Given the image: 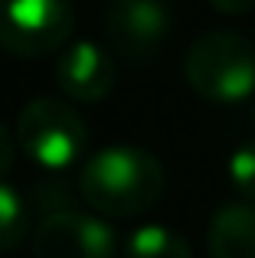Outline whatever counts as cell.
<instances>
[{"label": "cell", "mask_w": 255, "mask_h": 258, "mask_svg": "<svg viewBox=\"0 0 255 258\" xmlns=\"http://www.w3.org/2000/svg\"><path fill=\"white\" fill-rule=\"evenodd\" d=\"M79 193L98 216H138L164 193V167L144 147L111 144L85 157L79 170Z\"/></svg>", "instance_id": "cell-1"}, {"label": "cell", "mask_w": 255, "mask_h": 258, "mask_svg": "<svg viewBox=\"0 0 255 258\" xmlns=\"http://www.w3.org/2000/svg\"><path fill=\"white\" fill-rule=\"evenodd\" d=\"M183 72L200 98L239 105L255 95V46L232 30H210L193 39Z\"/></svg>", "instance_id": "cell-2"}, {"label": "cell", "mask_w": 255, "mask_h": 258, "mask_svg": "<svg viewBox=\"0 0 255 258\" xmlns=\"http://www.w3.org/2000/svg\"><path fill=\"white\" fill-rule=\"evenodd\" d=\"M17 144L39 170L62 173L82 160L89 147V131L72 105L39 95L26 101L17 118Z\"/></svg>", "instance_id": "cell-3"}, {"label": "cell", "mask_w": 255, "mask_h": 258, "mask_svg": "<svg viewBox=\"0 0 255 258\" xmlns=\"http://www.w3.org/2000/svg\"><path fill=\"white\" fill-rule=\"evenodd\" d=\"M66 0H0V49L20 59L49 56L72 36Z\"/></svg>", "instance_id": "cell-4"}, {"label": "cell", "mask_w": 255, "mask_h": 258, "mask_svg": "<svg viewBox=\"0 0 255 258\" xmlns=\"http://www.w3.org/2000/svg\"><path fill=\"white\" fill-rule=\"evenodd\" d=\"M33 258H115L118 235L102 216L59 209L30 235Z\"/></svg>", "instance_id": "cell-5"}, {"label": "cell", "mask_w": 255, "mask_h": 258, "mask_svg": "<svg viewBox=\"0 0 255 258\" xmlns=\"http://www.w3.org/2000/svg\"><path fill=\"white\" fill-rule=\"evenodd\" d=\"M105 30L121 56L151 59L170 36V10L164 0H111Z\"/></svg>", "instance_id": "cell-6"}, {"label": "cell", "mask_w": 255, "mask_h": 258, "mask_svg": "<svg viewBox=\"0 0 255 258\" xmlns=\"http://www.w3.org/2000/svg\"><path fill=\"white\" fill-rule=\"evenodd\" d=\"M56 82L66 98L102 101L115 88V62L98 43H72L56 59Z\"/></svg>", "instance_id": "cell-7"}, {"label": "cell", "mask_w": 255, "mask_h": 258, "mask_svg": "<svg viewBox=\"0 0 255 258\" xmlns=\"http://www.w3.org/2000/svg\"><path fill=\"white\" fill-rule=\"evenodd\" d=\"M210 258H255V206L245 200L226 203L206 229Z\"/></svg>", "instance_id": "cell-8"}, {"label": "cell", "mask_w": 255, "mask_h": 258, "mask_svg": "<svg viewBox=\"0 0 255 258\" xmlns=\"http://www.w3.org/2000/svg\"><path fill=\"white\" fill-rule=\"evenodd\" d=\"M124 258H193V248L177 229L147 222L124 239Z\"/></svg>", "instance_id": "cell-9"}, {"label": "cell", "mask_w": 255, "mask_h": 258, "mask_svg": "<svg viewBox=\"0 0 255 258\" xmlns=\"http://www.w3.org/2000/svg\"><path fill=\"white\" fill-rule=\"evenodd\" d=\"M33 235L30 229V203L0 180V252H13Z\"/></svg>", "instance_id": "cell-10"}, {"label": "cell", "mask_w": 255, "mask_h": 258, "mask_svg": "<svg viewBox=\"0 0 255 258\" xmlns=\"http://www.w3.org/2000/svg\"><path fill=\"white\" fill-rule=\"evenodd\" d=\"M226 173H229V183L239 193V200L255 203V141H245L229 154Z\"/></svg>", "instance_id": "cell-11"}, {"label": "cell", "mask_w": 255, "mask_h": 258, "mask_svg": "<svg viewBox=\"0 0 255 258\" xmlns=\"http://www.w3.org/2000/svg\"><path fill=\"white\" fill-rule=\"evenodd\" d=\"M17 141H13V134L7 131V124L0 121V180H4L7 173L13 170V160H17Z\"/></svg>", "instance_id": "cell-12"}, {"label": "cell", "mask_w": 255, "mask_h": 258, "mask_svg": "<svg viewBox=\"0 0 255 258\" xmlns=\"http://www.w3.org/2000/svg\"><path fill=\"white\" fill-rule=\"evenodd\" d=\"M213 10L219 13H229V17H239V13H249L255 7V0H210Z\"/></svg>", "instance_id": "cell-13"}, {"label": "cell", "mask_w": 255, "mask_h": 258, "mask_svg": "<svg viewBox=\"0 0 255 258\" xmlns=\"http://www.w3.org/2000/svg\"><path fill=\"white\" fill-rule=\"evenodd\" d=\"M252 124H255V98H252Z\"/></svg>", "instance_id": "cell-14"}]
</instances>
